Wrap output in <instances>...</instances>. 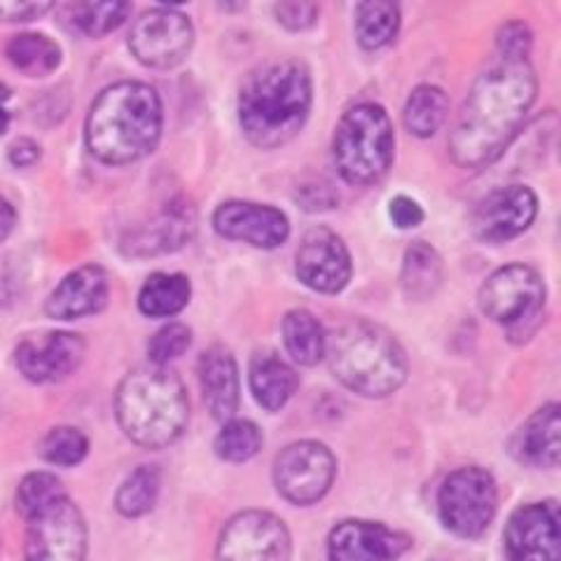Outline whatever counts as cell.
Segmentation results:
<instances>
[{
    "instance_id": "cell-40",
    "label": "cell",
    "mask_w": 561,
    "mask_h": 561,
    "mask_svg": "<svg viewBox=\"0 0 561 561\" xmlns=\"http://www.w3.org/2000/svg\"><path fill=\"white\" fill-rule=\"evenodd\" d=\"M8 160L16 169L33 167L41 160V146L35 144L33 138H16L14 144L8 148Z\"/></svg>"
},
{
    "instance_id": "cell-41",
    "label": "cell",
    "mask_w": 561,
    "mask_h": 561,
    "mask_svg": "<svg viewBox=\"0 0 561 561\" xmlns=\"http://www.w3.org/2000/svg\"><path fill=\"white\" fill-rule=\"evenodd\" d=\"M16 225V210L14 206L0 195V241H5Z\"/></svg>"
},
{
    "instance_id": "cell-5",
    "label": "cell",
    "mask_w": 561,
    "mask_h": 561,
    "mask_svg": "<svg viewBox=\"0 0 561 561\" xmlns=\"http://www.w3.org/2000/svg\"><path fill=\"white\" fill-rule=\"evenodd\" d=\"M330 370L346 389L365 398H386L408 379L405 348L389 330L370 321H348L325 335Z\"/></svg>"
},
{
    "instance_id": "cell-3",
    "label": "cell",
    "mask_w": 561,
    "mask_h": 561,
    "mask_svg": "<svg viewBox=\"0 0 561 561\" xmlns=\"http://www.w3.org/2000/svg\"><path fill=\"white\" fill-rule=\"evenodd\" d=\"M311 111V76L300 61H278L245 80L239 125L255 148L274 150L302 131Z\"/></svg>"
},
{
    "instance_id": "cell-4",
    "label": "cell",
    "mask_w": 561,
    "mask_h": 561,
    "mask_svg": "<svg viewBox=\"0 0 561 561\" xmlns=\"http://www.w3.org/2000/svg\"><path fill=\"white\" fill-rule=\"evenodd\" d=\"M117 424L131 443L164 449L183 435L190 416L187 391L169 365H144L119 381Z\"/></svg>"
},
{
    "instance_id": "cell-21",
    "label": "cell",
    "mask_w": 561,
    "mask_h": 561,
    "mask_svg": "<svg viewBox=\"0 0 561 561\" xmlns=\"http://www.w3.org/2000/svg\"><path fill=\"white\" fill-rule=\"evenodd\" d=\"M199 381L208 412L218 421L234 419L239 410V367L230 348L210 346L199 358Z\"/></svg>"
},
{
    "instance_id": "cell-15",
    "label": "cell",
    "mask_w": 561,
    "mask_h": 561,
    "mask_svg": "<svg viewBox=\"0 0 561 561\" xmlns=\"http://www.w3.org/2000/svg\"><path fill=\"white\" fill-rule=\"evenodd\" d=\"M84 358V340L76 332L51 330L26 337L14 351L20 373L33 383H55L73 375Z\"/></svg>"
},
{
    "instance_id": "cell-11",
    "label": "cell",
    "mask_w": 561,
    "mask_h": 561,
    "mask_svg": "<svg viewBox=\"0 0 561 561\" xmlns=\"http://www.w3.org/2000/svg\"><path fill=\"white\" fill-rule=\"evenodd\" d=\"M293 540L284 519L265 511H245L225 524L218 561H290Z\"/></svg>"
},
{
    "instance_id": "cell-22",
    "label": "cell",
    "mask_w": 561,
    "mask_h": 561,
    "mask_svg": "<svg viewBox=\"0 0 561 561\" xmlns=\"http://www.w3.org/2000/svg\"><path fill=\"white\" fill-rule=\"evenodd\" d=\"M559 431V405L557 402H550V405L534 412L529 421L519 426V431L513 437L511 451L519 463L534 468H554L559 463L561 451Z\"/></svg>"
},
{
    "instance_id": "cell-26",
    "label": "cell",
    "mask_w": 561,
    "mask_h": 561,
    "mask_svg": "<svg viewBox=\"0 0 561 561\" xmlns=\"http://www.w3.org/2000/svg\"><path fill=\"white\" fill-rule=\"evenodd\" d=\"M8 61L28 78H45L61 64V47L43 33H16L5 45Z\"/></svg>"
},
{
    "instance_id": "cell-25",
    "label": "cell",
    "mask_w": 561,
    "mask_h": 561,
    "mask_svg": "<svg viewBox=\"0 0 561 561\" xmlns=\"http://www.w3.org/2000/svg\"><path fill=\"white\" fill-rule=\"evenodd\" d=\"M192 295L190 278L185 274L157 272L150 274L148 280L138 293V309L150 319H171L181 313Z\"/></svg>"
},
{
    "instance_id": "cell-38",
    "label": "cell",
    "mask_w": 561,
    "mask_h": 561,
    "mask_svg": "<svg viewBox=\"0 0 561 561\" xmlns=\"http://www.w3.org/2000/svg\"><path fill=\"white\" fill-rule=\"evenodd\" d=\"M389 214L400 230H414V227L424 222V208H421L419 202H414L412 197H396L391 202Z\"/></svg>"
},
{
    "instance_id": "cell-33",
    "label": "cell",
    "mask_w": 561,
    "mask_h": 561,
    "mask_svg": "<svg viewBox=\"0 0 561 561\" xmlns=\"http://www.w3.org/2000/svg\"><path fill=\"white\" fill-rule=\"evenodd\" d=\"M90 451V440L80 428L57 426L51 428L41 445V456L51 466H78Z\"/></svg>"
},
{
    "instance_id": "cell-2",
    "label": "cell",
    "mask_w": 561,
    "mask_h": 561,
    "mask_svg": "<svg viewBox=\"0 0 561 561\" xmlns=\"http://www.w3.org/2000/svg\"><path fill=\"white\" fill-rule=\"evenodd\" d=\"M162 99L150 84L117 82L105 87L87 115V148L103 164H131L160 144Z\"/></svg>"
},
{
    "instance_id": "cell-23",
    "label": "cell",
    "mask_w": 561,
    "mask_h": 561,
    "mask_svg": "<svg viewBox=\"0 0 561 561\" xmlns=\"http://www.w3.org/2000/svg\"><path fill=\"white\" fill-rule=\"evenodd\" d=\"M249 379L257 405L267 412H278L280 408H286L297 386H300L297 373L276 354H257L251 363Z\"/></svg>"
},
{
    "instance_id": "cell-31",
    "label": "cell",
    "mask_w": 561,
    "mask_h": 561,
    "mask_svg": "<svg viewBox=\"0 0 561 561\" xmlns=\"http://www.w3.org/2000/svg\"><path fill=\"white\" fill-rule=\"evenodd\" d=\"M162 476L154 466H138L131 476L122 482L115 496V507L125 517H144L148 515L157 496H160Z\"/></svg>"
},
{
    "instance_id": "cell-13",
    "label": "cell",
    "mask_w": 561,
    "mask_h": 561,
    "mask_svg": "<svg viewBox=\"0 0 561 561\" xmlns=\"http://www.w3.org/2000/svg\"><path fill=\"white\" fill-rule=\"evenodd\" d=\"M351 255L337 232L328 227H313L295 255V272L302 284L316 293L335 295L351 280Z\"/></svg>"
},
{
    "instance_id": "cell-14",
    "label": "cell",
    "mask_w": 561,
    "mask_h": 561,
    "mask_svg": "<svg viewBox=\"0 0 561 561\" xmlns=\"http://www.w3.org/2000/svg\"><path fill=\"white\" fill-rule=\"evenodd\" d=\"M505 552L511 561H559V507L554 501L522 505L505 526Z\"/></svg>"
},
{
    "instance_id": "cell-8",
    "label": "cell",
    "mask_w": 561,
    "mask_h": 561,
    "mask_svg": "<svg viewBox=\"0 0 561 561\" xmlns=\"http://www.w3.org/2000/svg\"><path fill=\"white\" fill-rule=\"evenodd\" d=\"M437 511L451 534L480 538L499 511L496 480L478 466L454 470L437 494Z\"/></svg>"
},
{
    "instance_id": "cell-20",
    "label": "cell",
    "mask_w": 561,
    "mask_h": 561,
    "mask_svg": "<svg viewBox=\"0 0 561 561\" xmlns=\"http://www.w3.org/2000/svg\"><path fill=\"white\" fill-rule=\"evenodd\" d=\"M197 230V210L187 199L171 202L152 225L131 234L127 249L131 255H162L183 249Z\"/></svg>"
},
{
    "instance_id": "cell-32",
    "label": "cell",
    "mask_w": 561,
    "mask_h": 561,
    "mask_svg": "<svg viewBox=\"0 0 561 561\" xmlns=\"http://www.w3.org/2000/svg\"><path fill=\"white\" fill-rule=\"evenodd\" d=\"M262 433L249 419L225 421L222 431L216 437V454L222 461L245 463L262 449Z\"/></svg>"
},
{
    "instance_id": "cell-34",
    "label": "cell",
    "mask_w": 561,
    "mask_h": 561,
    "mask_svg": "<svg viewBox=\"0 0 561 561\" xmlns=\"http://www.w3.org/2000/svg\"><path fill=\"white\" fill-rule=\"evenodd\" d=\"M64 496L68 494L57 476H51V472H31V476L22 480L20 489H16V511H20L24 519H28Z\"/></svg>"
},
{
    "instance_id": "cell-10",
    "label": "cell",
    "mask_w": 561,
    "mask_h": 561,
    "mask_svg": "<svg viewBox=\"0 0 561 561\" xmlns=\"http://www.w3.org/2000/svg\"><path fill=\"white\" fill-rule=\"evenodd\" d=\"M26 561H84L87 524L68 496L43 507L28 519Z\"/></svg>"
},
{
    "instance_id": "cell-1",
    "label": "cell",
    "mask_w": 561,
    "mask_h": 561,
    "mask_svg": "<svg viewBox=\"0 0 561 561\" xmlns=\"http://www.w3.org/2000/svg\"><path fill=\"white\" fill-rule=\"evenodd\" d=\"M529 61L501 59L472 84L449 134V154L461 169L494 164L517 138L536 101Z\"/></svg>"
},
{
    "instance_id": "cell-28",
    "label": "cell",
    "mask_w": 561,
    "mask_h": 561,
    "mask_svg": "<svg viewBox=\"0 0 561 561\" xmlns=\"http://www.w3.org/2000/svg\"><path fill=\"white\" fill-rule=\"evenodd\" d=\"M447 115H449V99L440 87L419 84L405 103L402 119H405V127L410 134L419 138H431L440 131Z\"/></svg>"
},
{
    "instance_id": "cell-6",
    "label": "cell",
    "mask_w": 561,
    "mask_h": 561,
    "mask_svg": "<svg viewBox=\"0 0 561 561\" xmlns=\"http://www.w3.org/2000/svg\"><path fill=\"white\" fill-rule=\"evenodd\" d=\"M396 152L391 117L377 103H358L335 129L332 157L348 185H373L389 173Z\"/></svg>"
},
{
    "instance_id": "cell-30",
    "label": "cell",
    "mask_w": 561,
    "mask_h": 561,
    "mask_svg": "<svg viewBox=\"0 0 561 561\" xmlns=\"http://www.w3.org/2000/svg\"><path fill=\"white\" fill-rule=\"evenodd\" d=\"M400 28V10L386 0H370L356 8V38L363 49H381L389 45Z\"/></svg>"
},
{
    "instance_id": "cell-7",
    "label": "cell",
    "mask_w": 561,
    "mask_h": 561,
    "mask_svg": "<svg viewBox=\"0 0 561 561\" xmlns=\"http://www.w3.org/2000/svg\"><path fill=\"white\" fill-rule=\"evenodd\" d=\"M480 309L505 328V337L522 344L536 335L546 309V284L536 270L505 265L491 274L480 288Z\"/></svg>"
},
{
    "instance_id": "cell-29",
    "label": "cell",
    "mask_w": 561,
    "mask_h": 561,
    "mask_svg": "<svg viewBox=\"0 0 561 561\" xmlns=\"http://www.w3.org/2000/svg\"><path fill=\"white\" fill-rule=\"evenodd\" d=\"M66 24L70 31H76L87 38H101V35H108L115 28L125 24V20L131 12L129 3H73L66 5Z\"/></svg>"
},
{
    "instance_id": "cell-24",
    "label": "cell",
    "mask_w": 561,
    "mask_h": 561,
    "mask_svg": "<svg viewBox=\"0 0 561 561\" xmlns=\"http://www.w3.org/2000/svg\"><path fill=\"white\" fill-rule=\"evenodd\" d=\"M443 284V260L431 243L416 241L412 243L405 260H402L400 286L410 300L426 302L437 293Z\"/></svg>"
},
{
    "instance_id": "cell-44",
    "label": "cell",
    "mask_w": 561,
    "mask_h": 561,
    "mask_svg": "<svg viewBox=\"0 0 561 561\" xmlns=\"http://www.w3.org/2000/svg\"><path fill=\"white\" fill-rule=\"evenodd\" d=\"M12 96V92H10V87L8 84H3L0 82V105H3L8 99Z\"/></svg>"
},
{
    "instance_id": "cell-35",
    "label": "cell",
    "mask_w": 561,
    "mask_h": 561,
    "mask_svg": "<svg viewBox=\"0 0 561 561\" xmlns=\"http://www.w3.org/2000/svg\"><path fill=\"white\" fill-rule=\"evenodd\" d=\"M192 344V330L185 323H169L160 328L148 342V356L152 365H169L181 358Z\"/></svg>"
},
{
    "instance_id": "cell-16",
    "label": "cell",
    "mask_w": 561,
    "mask_h": 561,
    "mask_svg": "<svg viewBox=\"0 0 561 561\" xmlns=\"http://www.w3.org/2000/svg\"><path fill=\"white\" fill-rule=\"evenodd\" d=\"M538 199L526 185L501 187L486 195L472 214V232L484 243H503L529 230Z\"/></svg>"
},
{
    "instance_id": "cell-37",
    "label": "cell",
    "mask_w": 561,
    "mask_h": 561,
    "mask_svg": "<svg viewBox=\"0 0 561 561\" xmlns=\"http://www.w3.org/2000/svg\"><path fill=\"white\" fill-rule=\"evenodd\" d=\"M321 8L316 3H278L274 5V14L280 26L288 31H307L319 20Z\"/></svg>"
},
{
    "instance_id": "cell-17",
    "label": "cell",
    "mask_w": 561,
    "mask_h": 561,
    "mask_svg": "<svg viewBox=\"0 0 561 561\" xmlns=\"http://www.w3.org/2000/svg\"><path fill=\"white\" fill-rule=\"evenodd\" d=\"M216 232L230 241L251 243L255 249H278L290 237V222L284 210L255 202H225L214 214Z\"/></svg>"
},
{
    "instance_id": "cell-9",
    "label": "cell",
    "mask_w": 561,
    "mask_h": 561,
    "mask_svg": "<svg viewBox=\"0 0 561 561\" xmlns=\"http://www.w3.org/2000/svg\"><path fill=\"white\" fill-rule=\"evenodd\" d=\"M335 456L316 440L293 443L274 461V484L278 494L293 505L319 503L335 482Z\"/></svg>"
},
{
    "instance_id": "cell-42",
    "label": "cell",
    "mask_w": 561,
    "mask_h": 561,
    "mask_svg": "<svg viewBox=\"0 0 561 561\" xmlns=\"http://www.w3.org/2000/svg\"><path fill=\"white\" fill-rule=\"evenodd\" d=\"M8 278H10V270L5 267V262L0 260V300L3 302H10L12 297V280Z\"/></svg>"
},
{
    "instance_id": "cell-27",
    "label": "cell",
    "mask_w": 561,
    "mask_h": 561,
    "mask_svg": "<svg viewBox=\"0 0 561 561\" xmlns=\"http://www.w3.org/2000/svg\"><path fill=\"white\" fill-rule=\"evenodd\" d=\"M284 344L290 358L311 367L325 358V330L307 309H293L284 319Z\"/></svg>"
},
{
    "instance_id": "cell-12",
    "label": "cell",
    "mask_w": 561,
    "mask_h": 561,
    "mask_svg": "<svg viewBox=\"0 0 561 561\" xmlns=\"http://www.w3.org/2000/svg\"><path fill=\"white\" fill-rule=\"evenodd\" d=\"M195 45V26L173 8H154L136 20L129 33L131 55L148 68L181 66Z\"/></svg>"
},
{
    "instance_id": "cell-43",
    "label": "cell",
    "mask_w": 561,
    "mask_h": 561,
    "mask_svg": "<svg viewBox=\"0 0 561 561\" xmlns=\"http://www.w3.org/2000/svg\"><path fill=\"white\" fill-rule=\"evenodd\" d=\"M10 119H12V115L3 108V105H0V136H3V134L8 131V127H10Z\"/></svg>"
},
{
    "instance_id": "cell-36",
    "label": "cell",
    "mask_w": 561,
    "mask_h": 561,
    "mask_svg": "<svg viewBox=\"0 0 561 561\" xmlns=\"http://www.w3.org/2000/svg\"><path fill=\"white\" fill-rule=\"evenodd\" d=\"M499 49L503 59L526 61L531 49V31L522 22H511L499 31Z\"/></svg>"
},
{
    "instance_id": "cell-18",
    "label": "cell",
    "mask_w": 561,
    "mask_h": 561,
    "mask_svg": "<svg viewBox=\"0 0 561 561\" xmlns=\"http://www.w3.org/2000/svg\"><path fill=\"white\" fill-rule=\"evenodd\" d=\"M412 548V538L381 522L348 519L328 538L330 561H398Z\"/></svg>"
},
{
    "instance_id": "cell-19",
    "label": "cell",
    "mask_w": 561,
    "mask_h": 561,
    "mask_svg": "<svg viewBox=\"0 0 561 561\" xmlns=\"http://www.w3.org/2000/svg\"><path fill=\"white\" fill-rule=\"evenodd\" d=\"M111 280L103 267L84 265L70 272L61 284L51 290L45 302V311L49 319L57 321H76L82 316L99 313L108 305Z\"/></svg>"
},
{
    "instance_id": "cell-39",
    "label": "cell",
    "mask_w": 561,
    "mask_h": 561,
    "mask_svg": "<svg viewBox=\"0 0 561 561\" xmlns=\"http://www.w3.org/2000/svg\"><path fill=\"white\" fill-rule=\"evenodd\" d=\"M51 8V3H0V22H33Z\"/></svg>"
}]
</instances>
